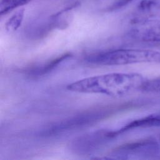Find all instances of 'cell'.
I'll return each mask as SVG.
<instances>
[{
    "mask_svg": "<svg viewBox=\"0 0 160 160\" xmlns=\"http://www.w3.org/2000/svg\"><path fill=\"white\" fill-rule=\"evenodd\" d=\"M112 138L111 131L98 130L79 137L72 142V149L78 153L89 152Z\"/></svg>",
    "mask_w": 160,
    "mask_h": 160,
    "instance_id": "cell-5",
    "label": "cell"
},
{
    "mask_svg": "<svg viewBox=\"0 0 160 160\" xmlns=\"http://www.w3.org/2000/svg\"><path fill=\"white\" fill-rule=\"evenodd\" d=\"M146 80L135 72H112L79 79L68 84V90L79 92L99 94L121 97L141 89Z\"/></svg>",
    "mask_w": 160,
    "mask_h": 160,
    "instance_id": "cell-1",
    "label": "cell"
},
{
    "mask_svg": "<svg viewBox=\"0 0 160 160\" xmlns=\"http://www.w3.org/2000/svg\"><path fill=\"white\" fill-rule=\"evenodd\" d=\"M71 56L72 54L71 52H65L62 54L59 55L56 58H54L51 61L46 62L42 65L38 66L36 68L31 69L30 72L33 76H42L46 74L51 71L56 67L59 66V64L62 62L68 59Z\"/></svg>",
    "mask_w": 160,
    "mask_h": 160,
    "instance_id": "cell-7",
    "label": "cell"
},
{
    "mask_svg": "<svg viewBox=\"0 0 160 160\" xmlns=\"http://www.w3.org/2000/svg\"><path fill=\"white\" fill-rule=\"evenodd\" d=\"M24 16V9H21L17 11L6 22V30L8 32L16 31L21 25Z\"/></svg>",
    "mask_w": 160,
    "mask_h": 160,
    "instance_id": "cell-8",
    "label": "cell"
},
{
    "mask_svg": "<svg viewBox=\"0 0 160 160\" xmlns=\"http://www.w3.org/2000/svg\"><path fill=\"white\" fill-rule=\"evenodd\" d=\"M133 28L129 32L132 38L145 42H160V20L143 19L131 20Z\"/></svg>",
    "mask_w": 160,
    "mask_h": 160,
    "instance_id": "cell-4",
    "label": "cell"
},
{
    "mask_svg": "<svg viewBox=\"0 0 160 160\" xmlns=\"http://www.w3.org/2000/svg\"><path fill=\"white\" fill-rule=\"evenodd\" d=\"M151 127H160V114H152L146 117H144L138 119L134 120L119 129L112 131L114 138L128 131L136 129Z\"/></svg>",
    "mask_w": 160,
    "mask_h": 160,
    "instance_id": "cell-6",
    "label": "cell"
},
{
    "mask_svg": "<svg viewBox=\"0 0 160 160\" xmlns=\"http://www.w3.org/2000/svg\"><path fill=\"white\" fill-rule=\"evenodd\" d=\"M122 105H111L90 109L54 123L42 131L44 136H54L89 126L122 109Z\"/></svg>",
    "mask_w": 160,
    "mask_h": 160,
    "instance_id": "cell-3",
    "label": "cell"
},
{
    "mask_svg": "<svg viewBox=\"0 0 160 160\" xmlns=\"http://www.w3.org/2000/svg\"><path fill=\"white\" fill-rule=\"evenodd\" d=\"M142 90L152 92H160V77L146 80L142 86Z\"/></svg>",
    "mask_w": 160,
    "mask_h": 160,
    "instance_id": "cell-10",
    "label": "cell"
},
{
    "mask_svg": "<svg viewBox=\"0 0 160 160\" xmlns=\"http://www.w3.org/2000/svg\"><path fill=\"white\" fill-rule=\"evenodd\" d=\"M133 0H118L114 3H112L111 6H109L108 8H107L108 11H115L117 9H119L123 6L128 4L129 2L132 1Z\"/></svg>",
    "mask_w": 160,
    "mask_h": 160,
    "instance_id": "cell-11",
    "label": "cell"
},
{
    "mask_svg": "<svg viewBox=\"0 0 160 160\" xmlns=\"http://www.w3.org/2000/svg\"><path fill=\"white\" fill-rule=\"evenodd\" d=\"M31 0H0V14L3 16L16 8L29 3Z\"/></svg>",
    "mask_w": 160,
    "mask_h": 160,
    "instance_id": "cell-9",
    "label": "cell"
},
{
    "mask_svg": "<svg viewBox=\"0 0 160 160\" xmlns=\"http://www.w3.org/2000/svg\"><path fill=\"white\" fill-rule=\"evenodd\" d=\"M84 59L89 64L101 66L160 63V52L144 49H119L94 52Z\"/></svg>",
    "mask_w": 160,
    "mask_h": 160,
    "instance_id": "cell-2",
    "label": "cell"
}]
</instances>
